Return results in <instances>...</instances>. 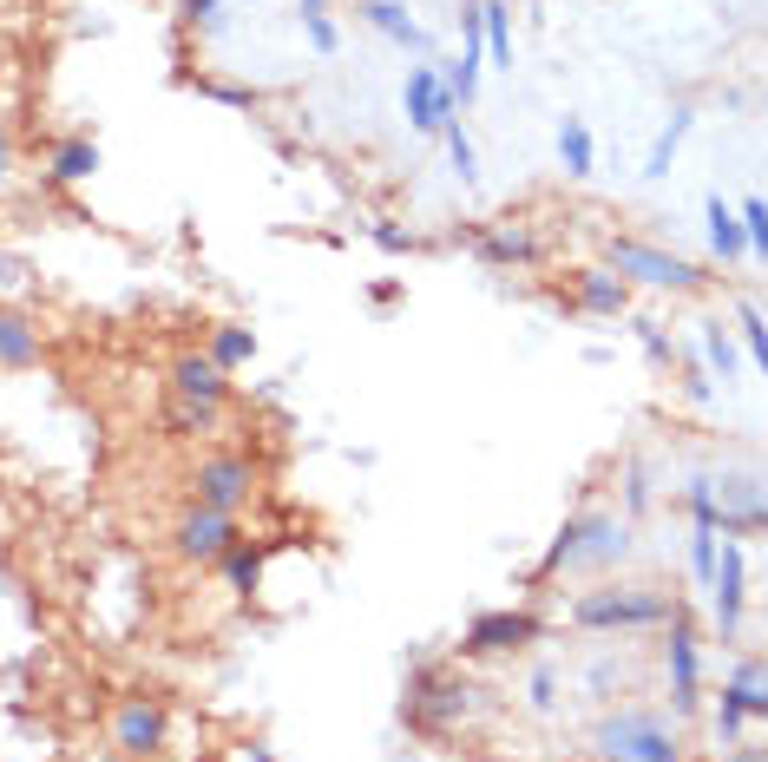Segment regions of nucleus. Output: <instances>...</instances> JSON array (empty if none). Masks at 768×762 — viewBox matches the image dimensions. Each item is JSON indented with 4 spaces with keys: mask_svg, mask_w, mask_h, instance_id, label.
<instances>
[{
    "mask_svg": "<svg viewBox=\"0 0 768 762\" xmlns=\"http://www.w3.org/2000/svg\"><path fill=\"white\" fill-rule=\"evenodd\" d=\"M637 343H644V355H650V362H670V336H664V329H657L650 316L637 323Z\"/></svg>",
    "mask_w": 768,
    "mask_h": 762,
    "instance_id": "34",
    "label": "nucleus"
},
{
    "mask_svg": "<svg viewBox=\"0 0 768 762\" xmlns=\"http://www.w3.org/2000/svg\"><path fill=\"white\" fill-rule=\"evenodd\" d=\"M559 165H565V178H591L598 171V139H591V126L578 112L559 119Z\"/></svg>",
    "mask_w": 768,
    "mask_h": 762,
    "instance_id": "17",
    "label": "nucleus"
},
{
    "mask_svg": "<svg viewBox=\"0 0 768 762\" xmlns=\"http://www.w3.org/2000/svg\"><path fill=\"white\" fill-rule=\"evenodd\" d=\"M684 499H690V519L716 533V519H722V506H716V481H702V474H697V481L684 486Z\"/></svg>",
    "mask_w": 768,
    "mask_h": 762,
    "instance_id": "28",
    "label": "nucleus"
},
{
    "mask_svg": "<svg viewBox=\"0 0 768 762\" xmlns=\"http://www.w3.org/2000/svg\"><path fill=\"white\" fill-rule=\"evenodd\" d=\"M591 756L598 762H690L684 756V736H677L657 710L605 716V723L591 730Z\"/></svg>",
    "mask_w": 768,
    "mask_h": 762,
    "instance_id": "3",
    "label": "nucleus"
},
{
    "mask_svg": "<svg viewBox=\"0 0 768 762\" xmlns=\"http://www.w3.org/2000/svg\"><path fill=\"white\" fill-rule=\"evenodd\" d=\"M401 112H408V126L415 132H447V119H460V106H453V92L440 86V67H408V86H401Z\"/></svg>",
    "mask_w": 768,
    "mask_h": 762,
    "instance_id": "8",
    "label": "nucleus"
},
{
    "mask_svg": "<svg viewBox=\"0 0 768 762\" xmlns=\"http://www.w3.org/2000/svg\"><path fill=\"white\" fill-rule=\"evenodd\" d=\"M716 546H722V540H716L709 526H690V572H697L702 585H709V572H716Z\"/></svg>",
    "mask_w": 768,
    "mask_h": 762,
    "instance_id": "30",
    "label": "nucleus"
},
{
    "mask_svg": "<svg viewBox=\"0 0 768 762\" xmlns=\"http://www.w3.org/2000/svg\"><path fill=\"white\" fill-rule=\"evenodd\" d=\"M670 644H664V671H670V703H677V716H697V677H702V644H697V624H690V612L677 605L670 612Z\"/></svg>",
    "mask_w": 768,
    "mask_h": 762,
    "instance_id": "6",
    "label": "nucleus"
},
{
    "mask_svg": "<svg viewBox=\"0 0 768 762\" xmlns=\"http://www.w3.org/2000/svg\"><path fill=\"white\" fill-rule=\"evenodd\" d=\"M250 486H257L250 461L217 454V461H205V467H198V506H210V513H237V506L250 499Z\"/></svg>",
    "mask_w": 768,
    "mask_h": 762,
    "instance_id": "11",
    "label": "nucleus"
},
{
    "mask_svg": "<svg viewBox=\"0 0 768 762\" xmlns=\"http://www.w3.org/2000/svg\"><path fill=\"white\" fill-rule=\"evenodd\" d=\"M480 47H487L492 72H512V7L506 0H480Z\"/></svg>",
    "mask_w": 768,
    "mask_h": 762,
    "instance_id": "19",
    "label": "nucleus"
},
{
    "mask_svg": "<svg viewBox=\"0 0 768 762\" xmlns=\"http://www.w3.org/2000/svg\"><path fill=\"white\" fill-rule=\"evenodd\" d=\"M205 355L217 362V368H223V375H230V368H243V362L257 355V336H250L243 323H217V329H210V348H205Z\"/></svg>",
    "mask_w": 768,
    "mask_h": 762,
    "instance_id": "20",
    "label": "nucleus"
},
{
    "mask_svg": "<svg viewBox=\"0 0 768 762\" xmlns=\"http://www.w3.org/2000/svg\"><path fill=\"white\" fill-rule=\"evenodd\" d=\"M217 565L230 572V585H250V578H257V546H243V540H237V546L217 558Z\"/></svg>",
    "mask_w": 768,
    "mask_h": 762,
    "instance_id": "31",
    "label": "nucleus"
},
{
    "mask_svg": "<svg viewBox=\"0 0 768 762\" xmlns=\"http://www.w3.org/2000/svg\"><path fill=\"white\" fill-rule=\"evenodd\" d=\"M296 20H302V33H309V47H316L322 60H329V53L342 47V27H336L329 13H296Z\"/></svg>",
    "mask_w": 768,
    "mask_h": 762,
    "instance_id": "29",
    "label": "nucleus"
},
{
    "mask_svg": "<svg viewBox=\"0 0 768 762\" xmlns=\"http://www.w3.org/2000/svg\"><path fill=\"white\" fill-rule=\"evenodd\" d=\"M440 139H447V158H453V178H460V185H473V178H480V158H473L467 126H460V119H447V132H440Z\"/></svg>",
    "mask_w": 768,
    "mask_h": 762,
    "instance_id": "24",
    "label": "nucleus"
},
{
    "mask_svg": "<svg viewBox=\"0 0 768 762\" xmlns=\"http://www.w3.org/2000/svg\"><path fill=\"white\" fill-rule=\"evenodd\" d=\"M539 637H546V618H532V612H480L467 624L460 651L467 657H512V651H532Z\"/></svg>",
    "mask_w": 768,
    "mask_h": 762,
    "instance_id": "5",
    "label": "nucleus"
},
{
    "mask_svg": "<svg viewBox=\"0 0 768 762\" xmlns=\"http://www.w3.org/2000/svg\"><path fill=\"white\" fill-rule=\"evenodd\" d=\"M736 329H742V343H749V362L768 368V329H762V309H756V303H742V309H736Z\"/></svg>",
    "mask_w": 768,
    "mask_h": 762,
    "instance_id": "27",
    "label": "nucleus"
},
{
    "mask_svg": "<svg viewBox=\"0 0 768 762\" xmlns=\"http://www.w3.org/2000/svg\"><path fill=\"white\" fill-rule=\"evenodd\" d=\"M690 119H697L690 106H677V112H670V126L657 132V145H650V158H644V178H670V158H677V145L690 139Z\"/></svg>",
    "mask_w": 768,
    "mask_h": 762,
    "instance_id": "21",
    "label": "nucleus"
},
{
    "mask_svg": "<svg viewBox=\"0 0 768 762\" xmlns=\"http://www.w3.org/2000/svg\"><path fill=\"white\" fill-rule=\"evenodd\" d=\"M368 237H375V244H381L388 257H408V250H420V244H415V230H401V224H388V217H381V224H375Z\"/></svg>",
    "mask_w": 768,
    "mask_h": 762,
    "instance_id": "32",
    "label": "nucleus"
},
{
    "mask_svg": "<svg viewBox=\"0 0 768 762\" xmlns=\"http://www.w3.org/2000/svg\"><path fill=\"white\" fill-rule=\"evenodd\" d=\"M702 355H709V368H716L722 382H736V336H729L722 323H709V329H702Z\"/></svg>",
    "mask_w": 768,
    "mask_h": 762,
    "instance_id": "26",
    "label": "nucleus"
},
{
    "mask_svg": "<svg viewBox=\"0 0 768 762\" xmlns=\"http://www.w3.org/2000/svg\"><path fill=\"white\" fill-rule=\"evenodd\" d=\"M702 224H709V250H716V264H736V257L749 250V244H742V224H736V205H722V191H709Z\"/></svg>",
    "mask_w": 768,
    "mask_h": 762,
    "instance_id": "18",
    "label": "nucleus"
},
{
    "mask_svg": "<svg viewBox=\"0 0 768 762\" xmlns=\"http://www.w3.org/2000/svg\"><path fill=\"white\" fill-rule=\"evenodd\" d=\"M625 506H630V513H644V506H650V486H644V461H630V474H625Z\"/></svg>",
    "mask_w": 768,
    "mask_h": 762,
    "instance_id": "35",
    "label": "nucleus"
},
{
    "mask_svg": "<svg viewBox=\"0 0 768 762\" xmlns=\"http://www.w3.org/2000/svg\"><path fill=\"white\" fill-rule=\"evenodd\" d=\"M237 546V513H210V506H191L178 519V553L198 558V565H217V558Z\"/></svg>",
    "mask_w": 768,
    "mask_h": 762,
    "instance_id": "10",
    "label": "nucleus"
},
{
    "mask_svg": "<svg viewBox=\"0 0 768 762\" xmlns=\"http://www.w3.org/2000/svg\"><path fill=\"white\" fill-rule=\"evenodd\" d=\"M552 703H559V677L539 671V677H532V710H552Z\"/></svg>",
    "mask_w": 768,
    "mask_h": 762,
    "instance_id": "36",
    "label": "nucleus"
},
{
    "mask_svg": "<svg viewBox=\"0 0 768 762\" xmlns=\"http://www.w3.org/2000/svg\"><path fill=\"white\" fill-rule=\"evenodd\" d=\"M605 257H611V277L618 283H650V289H702V283H709L702 264L677 257V250H657V244H644V237H611Z\"/></svg>",
    "mask_w": 768,
    "mask_h": 762,
    "instance_id": "4",
    "label": "nucleus"
},
{
    "mask_svg": "<svg viewBox=\"0 0 768 762\" xmlns=\"http://www.w3.org/2000/svg\"><path fill=\"white\" fill-rule=\"evenodd\" d=\"M473 257L492 270H512V264H539V237L526 230H473Z\"/></svg>",
    "mask_w": 768,
    "mask_h": 762,
    "instance_id": "16",
    "label": "nucleus"
},
{
    "mask_svg": "<svg viewBox=\"0 0 768 762\" xmlns=\"http://www.w3.org/2000/svg\"><path fill=\"white\" fill-rule=\"evenodd\" d=\"M709 605H716V631L736 637L742 605H749V558L742 546H716V572H709Z\"/></svg>",
    "mask_w": 768,
    "mask_h": 762,
    "instance_id": "9",
    "label": "nucleus"
},
{
    "mask_svg": "<svg viewBox=\"0 0 768 762\" xmlns=\"http://www.w3.org/2000/svg\"><path fill=\"white\" fill-rule=\"evenodd\" d=\"M178 13H184L198 33H217V27H223V0H184Z\"/></svg>",
    "mask_w": 768,
    "mask_h": 762,
    "instance_id": "33",
    "label": "nucleus"
},
{
    "mask_svg": "<svg viewBox=\"0 0 768 762\" xmlns=\"http://www.w3.org/2000/svg\"><path fill=\"white\" fill-rule=\"evenodd\" d=\"M302 13H329V0H302Z\"/></svg>",
    "mask_w": 768,
    "mask_h": 762,
    "instance_id": "38",
    "label": "nucleus"
},
{
    "mask_svg": "<svg viewBox=\"0 0 768 762\" xmlns=\"http://www.w3.org/2000/svg\"><path fill=\"white\" fill-rule=\"evenodd\" d=\"M722 762H768V750H762V743H729Z\"/></svg>",
    "mask_w": 768,
    "mask_h": 762,
    "instance_id": "37",
    "label": "nucleus"
},
{
    "mask_svg": "<svg viewBox=\"0 0 768 762\" xmlns=\"http://www.w3.org/2000/svg\"><path fill=\"white\" fill-rule=\"evenodd\" d=\"M112 743H119L126 756H151V750L164 743V710L144 703V696H132V703L119 710V723H112Z\"/></svg>",
    "mask_w": 768,
    "mask_h": 762,
    "instance_id": "14",
    "label": "nucleus"
},
{
    "mask_svg": "<svg viewBox=\"0 0 768 762\" xmlns=\"http://www.w3.org/2000/svg\"><path fill=\"white\" fill-rule=\"evenodd\" d=\"M361 20H368L381 40H395L401 53H420V60L433 53V33L420 27V20L408 13V7H401V0H361Z\"/></svg>",
    "mask_w": 768,
    "mask_h": 762,
    "instance_id": "13",
    "label": "nucleus"
},
{
    "mask_svg": "<svg viewBox=\"0 0 768 762\" xmlns=\"http://www.w3.org/2000/svg\"><path fill=\"white\" fill-rule=\"evenodd\" d=\"M571 289H578V309H585V316L618 323L630 309V283H618L611 270H571Z\"/></svg>",
    "mask_w": 768,
    "mask_h": 762,
    "instance_id": "15",
    "label": "nucleus"
},
{
    "mask_svg": "<svg viewBox=\"0 0 768 762\" xmlns=\"http://www.w3.org/2000/svg\"><path fill=\"white\" fill-rule=\"evenodd\" d=\"M625 553H630V526L618 513H578V519L559 526V540L539 558V572H605Z\"/></svg>",
    "mask_w": 768,
    "mask_h": 762,
    "instance_id": "2",
    "label": "nucleus"
},
{
    "mask_svg": "<svg viewBox=\"0 0 768 762\" xmlns=\"http://www.w3.org/2000/svg\"><path fill=\"white\" fill-rule=\"evenodd\" d=\"M762 716H768L762 657L749 651V657L736 664V677L722 684V703H716V736H722V743H736V736H742V723H762Z\"/></svg>",
    "mask_w": 768,
    "mask_h": 762,
    "instance_id": "7",
    "label": "nucleus"
},
{
    "mask_svg": "<svg viewBox=\"0 0 768 762\" xmlns=\"http://www.w3.org/2000/svg\"><path fill=\"white\" fill-rule=\"evenodd\" d=\"M736 224H742V244L756 250V257H768V205L749 191L742 205H736Z\"/></svg>",
    "mask_w": 768,
    "mask_h": 762,
    "instance_id": "25",
    "label": "nucleus"
},
{
    "mask_svg": "<svg viewBox=\"0 0 768 762\" xmlns=\"http://www.w3.org/2000/svg\"><path fill=\"white\" fill-rule=\"evenodd\" d=\"M0 362H7V368H27V362H40V336H33L20 316H7V309H0Z\"/></svg>",
    "mask_w": 768,
    "mask_h": 762,
    "instance_id": "23",
    "label": "nucleus"
},
{
    "mask_svg": "<svg viewBox=\"0 0 768 762\" xmlns=\"http://www.w3.org/2000/svg\"><path fill=\"white\" fill-rule=\"evenodd\" d=\"M171 395H178L184 408H223L230 375H223L210 355H178V362H171Z\"/></svg>",
    "mask_w": 768,
    "mask_h": 762,
    "instance_id": "12",
    "label": "nucleus"
},
{
    "mask_svg": "<svg viewBox=\"0 0 768 762\" xmlns=\"http://www.w3.org/2000/svg\"><path fill=\"white\" fill-rule=\"evenodd\" d=\"M99 171V145L92 139H67L53 151V185H86Z\"/></svg>",
    "mask_w": 768,
    "mask_h": 762,
    "instance_id": "22",
    "label": "nucleus"
},
{
    "mask_svg": "<svg viewBox=\"0 0 768 762\" xmlns=\"http://www.w3.org/2000/svg\"><path fill=\"white\" fill-rule=\"evenodd\" d=\"M677 612L670 592H650V585H591L571 598V631H644V624H664Z\"/></svg>",
    "mask_w": 768,
    "mask_h": 762,
    "instance_id": "1",
    "label": "nucleus"
}]
</instances>
